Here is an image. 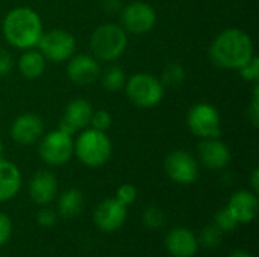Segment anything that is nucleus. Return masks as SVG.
<instances>
[{
	"instance_id": "f257e3e1",
	"label": "nucleus",
	"mask_w": 259,
	"mask_h": 257,
	"mask_svg": "<svg viewBox=\"0 0 259 257\" xmlns=\"http://www.w3.org/2000/svg\"><path fill=\"white\" fill-rule=\"evenodd\" d=\"M255 56L250 35L241 29L222 30L209 45V58L214 65L225 70H240Z\"/></svg>"
},
{
	"instance_id": "f03ea898",
	"label": "nucleus",
	"mask_w": 259,
	"mask_h": 257,
	"mask_svg": "<svg viewBox=\"0 0 259 257\" xmlns=\"http://www.w3.org/2000/svg\"><path fill=\"white\" fill-rule=\"evenodd\" d=\"M2 32L6 42L18 50H29L38 45L44 32L39 14L29 6L12 8L3 18Z\"/></svg>"
},
{
	"instance_id": "7ed1b4c3",
	"label": "nucleus",
	"mask_w": 259,
	"mask_h": 257,
	"mask_svg": "<svg viewBox=\"0 0 259 257\" xmlns=\"http://www.w3.org/2000/svg\"><path fill=\"white\" fill-rule=\"evenodd\" d=\"M127 44V32L115 23H105L99 26L90 38L93 56L99 62L117 61L126 52Z\"/></svg>"
},
{
	"instance_id": "20e7f679",
	"label": "nucleus",
	"mask_w": 259,
	"mask_h": 257,
	"mask_svg": "<svg viewBox=\"0 0 259 257\" xmlns=\"http://www.w3.org/2000/svg\"><path fill=\"white\" fill-rule=\"evenodd\" d=\"M112 155V142L106 132L85 129L74 141V156L87 167L97 168L105 165Z\"/></svg>"
},
{
	"instance_id": "39448f33",
	"label": "nucleus",
	"mask_w": 259,
	"mask_h": 257,
	"mask_svg": "<svg viewBox=\"0 0 259 257\" xmlns=\"http://www.w3.org/2000/svg\"><path fill=\"white\" fill-rule=\"evenodd\" d=\"M123 89L126 91V95L131 103L141 109H150L158 106L162 101L165 92L162 82L149 73H137L131 76L126 80Z\"/></svg>"
},
{
	"instance_id": "423d86ee",
	"label": "nucleus",
	"mask_w": 259,
	"mask_h": 257,
	"mask_svg": "<svg viewBox=\"0 0 259 257\" xmlns=\"http://www.w3.org/2000/svg\"><path fill=\"white\" fill-rule=\"evenodd\" d=\"M38 153L42 162L50 167H61L67 164L74 155L73 135L59 129L42 135L38 141Z\"/></svg>"
},
{
	"instance_id": "0eeeda50",
	"label": "nucleus",
	"mask_w": 259,
	"mask_h": 257,
	"mask_svg": "<svg viewBox=\"0 0 259 257\" xmlns=\"http://www.w3.org/2000/svg\"><path fill=\"white\" fill-rule=\"evenodd\" d=\"M187 126L190 132L200 138H220L222 135V117L215 106L209 103H197L187 114Z\"/></svg>"
},
{
	"instance_id": "6e6552de",
	"label": "nucleus",
	"mask_w": 259,
	"mask_h": 257,
	"mask_svg": "<svg viewBox=\"0 0 259 257\" xmlns=\"http://www.w3.org/2000/svg\"><path fill=\"white\" fill-rule=\"evenodd\" d=\"M36 48L49 62H65L76 50V38L73 33L64 29H52L42 32Z\"/></svg>"
},
{
	"instance_id": "1a4fd4ad",
	"label": "nucleus",
	"mask_w": 259,
	"mask_h": 257,
	"mask_svg": "<svg viewBox=\"0 0 259 257\" xmlns=\"http://www.w3.org/2000/svg\"><path fill=\"white\" fill-rule=\"evenodd\" d=\"M120 26L135 35H143L150 32L156 24V11L152 5L137 0L131 2L120 11Z\"/></svg>"
},
{
	"instance_id": "9d476101",
	"label": "nucleus",
	"mask_w": 259,
	"mask_h": 257,
	"mask_svg": "<svg viewBox=\"0 0 259 257\" xmlns=\"http://www.w3.org/2000/svg\"><path fill=\"white\" fill-rule=\"evenodd\" d=\"M167 176L179 185H191L199 179V161L185 150H175L164 161Z\"/></svg>"
},
{
	"instance_id": "9b49d317",
	"label": "nucleus",
	"mask_w": 259,
	"mask_h": 257,
	"mask_svg": "<svg viewBox=\"0 0 259 257\" xmlns=\"http://www.w3.org/2000/svg\"><path fill=\"white\" fill-rule=\"evenodd\" d=\"M100 62L93 55H73L67 62V76L79 86L93 85L100 77Z\"/></svg>"
},
{
	"instance_id": "f8f14e48",
	"label": "nucleus",
	"mask_w": 259,
	"mask_h": 257,
	"mask_svg": "<svg viewBox=\"0 0 259 257\" xmlns=\"http://www.w3.org/2000/svg\"><path fill=\"white\" fill-rule=\"evenodd\" d=\"M127 218V208L117 198H106L94 211V223L99 230L111 233L123 227Z\"/></svg>"
},
{
	"instance_id": "ddd939ff",
	"label": "nucleus",
	"mask_w": 259,
	"mask_h": 257,
	"mask_svg": "<svg viewBox=\"0 0 259 257\" xmlns=\"http://www.w3.org/2000/svg\"><path fill=\"white\" fill-rule=\"evenodd\" d=\"M94 109L93 105L85 98H74L68 101V105L64 109V117L59 123V130L74 135L80 129H87L91 121Z\"/></svg>"
},
{
	"instance_id": "4468645a",
	"label": "nucleus",
	"mask_w": 259,
	"mask_h": 257,
	"mask_svg": "<svg viewBox=\"0 0 259 257\" xmlns=\"http://www.w3.org/2000/svg\"><path fill=\"white\" fill-rule=\"evenodd\" d=\"M9 133L14 142L20 145H32L44 135V124L38 115L23 114L14 120Z\"/></svg>"
},
{
	"instance_id": "2eb2a0df",
	"label": "nucleus",
	"mask_w": 259,
	"mask_h": 257,
	"mask_svg": "<svg viewBox=\"0 0 259 257\" xmlns=\"http://www.w3.org/2000/svg\"><path fill=\"white\" fill-rule=\"evenodd\" d=\"M199 161L203 167L209 170H223L231 162V150L226 142L220 141V138L202 139L197 145Z\"/></svg>"
},
{
	"instance_id": "dca6fc26",
	"label": "nucleus",
	"mask_w": 259,
	"mask_h": 257,
	"mask_svg": "<svg viewBox=\"0 0 259 257\" xmlns=\"http://www.w3.org/2000/svg\"><path fill=\"white\" fill-rule=\"evenodd\" d=\"M58 194V180L53 173L47 170L36 171L29 183V195L38 206L50 204Z\"/></svg>"
},
{
	"instance_id": "f3484780",
	"label": "nucleus",
	"mask_w": 259,
	"mask_h": 257,
	"mask_svg": "<svg viewBox=\"0 0 259 257\" xmlns=\"http://www.w3.org/2000/svg\"><path fill=\"white\" fill-rule=\"evenodd\" d=\"M226 208L238 224H247L258 217V197L253 191H238L232 194Z\"/></svg>"
},
{
	"instance_id": "a211bd4d",
	"label": "nucleus",
	"mask_w": 259,
	"mask_h": 257,
	"mask_svg": "<svg viewBox=\"0 0 259 257\" xmlns=\"http://www.w3.org/2000/svg\"><path fill=\"white\" fill-rule=\"evenodd\" d=\"M165 248L173 257H193L197 253L199 241L191 230L176 227L167 233Z\"/></svg>"
},
{
	"instance_id": "6ab92c4d",
	"label": "nucleus",
	"mask_w": 259,
	"mask_h": 257,
	"mask_svg": "<svg viewBox=\"0 0 259 257\" xmlns=\"http://www.w3.org/2000/svg\"><path fill=\"white\" fill-rule=\"evenodd\" d=\"M21 188L20 168L6 159H0V203L14 198Z\"/></svg>"
},
{
	"instance_id": "aec40b11",
	"label": "nucleus",
	"mask_w": 259,
	"mask_h": 257,
	"mask_svg": "<svg viewBox=\"0 0 259 257\" xmlns=\"http://www.w3.org/2000/svg\"><path fill=\"white\" fill-rule=\"evenodd\" d=\"M46 58L41 55V52L35 47V48H29V50H23V55L18 59V71L24 79L29 80H35L38 77H41L44 74L46 70Z\"/></svg>"
},
{
	"instance_id": "412c9836",
	"label": "nucleus",
	"mask_w": 259,
	"mask_h": 257,
	"mask_svg": "<svg viewBox=\"0 0 259 257\" xmlns=\"http://www.w3.org/2000/svg\"><path fill=\"white\" fill-rule=\"evenodd\" d=\"M83 194L79 189H67L61 194L58 201V212L62 218H74L83 211Z\"/></svg>"
},
{
	"instance_id": "4be33fe9",
	"label": "nucleus",
	"mask_w": 259,
	"mask_h": 257,
	"mask_svg": "<svg viewBox=\"0 0 259 257\" xmlns=\"http://www.w3.org/2000/svg\"><path fill=\"white\" fill-rule=\"evenodd\" d=\"M102 80V86L109 91V92H117L121 91L126 85V74L123 71V68H120L118 65H109L106 67L102 73L100 77Z\"/></svg>"
},
{
	"instance_id": "5701e85b",
	"label": "nucleus",
	"mask_w": 259,
	"mask_h": 257,
	"mask_svg": "<svg viewBox=\"0 0 259 257\" xmlns=\"http://www.w3.org/2000/svg\"><path fill=\"white\" fill-rule=\"evenodd\" d=\"M187 79V73L182 64L179 62H170L164 67L162 76H161V82L164 85V88H179Z\"/></svg>"
},
{
	"instance_id": "b1692460",
	"label": "nucleus",
	"mask_w": 259,
	"mask_h": 257,
	"mask_svg": "<svg viewBox=\"0 0 259 257\" xmlns=\"http://www.w3.org/2000/svg\"><path fill=\"white\" fill-rule=\"evenodd\" d=\"M205 248L208 250H215L222 244V230L214 224V226H206L197 239Z\"/></svg>"
},
{
	"instance_id": "393cba45",
	"label": "nucleus",
	"mask_w": 259,
	"mask_h": 257,
	"mask_svg": "<svg viewBox=\"0 0 259 257\" xmlns=\"http://www.w3.org/2000/svg\"><path fill=\"white\" fill-rule=\"evenodd\" d=\"M143 223L147 229L156 230L161 229L165 224V214L159 208H147L143 214Z\"/></svg>"
},
{
	"instance_id": "a878e982",
	"label": "nucleus",
	"mask_w": 259,
	"mask_h": 257,
	"mask_svg": "<svg viewBox=\"0 0 259 257\" xmlns=\"http://www.w3.org/2000/svg\"><path fill=\"white\" fill-rule=\"evenodd\" d=\"M214 224H215L222 232H232V230H235L237 226H238L237 220L232 217V214L228 211V208H223V209H220V211L215 214Z\"/></svg>"
},
{
	"instance_id": "bb28decb",
	"label": "nucleus",
	"mask_w": 259,
	"mask_h": 257,
	"mask_svg": "<svg viewBox=\"0 0 259 257\" xmlns=\"http://www.w3.org/2000/svg\"><path fill=\"white\" fill-rule=\"evenodd\" d=\"M90 126L96 130L100 132H106L111 126H112V115L106 111V109H99L94 111L91 115V121Z\"/></svg>"
},
{
	"instance_id": "cd10ccee",
	"label": "nucleus",
	"mask_w": 259,
	"mask_h": 257,
	"mask_svg": "<svg viewBox=\"0 0 259 257\" xmlns=\"http://www.w3.org/2000/svg\"><path fill=\"white\" fill-rule=\"evenodd\" d=\"M137 195H138L137 188H135L132 183H124V185H121V186L117 189L115 198H117L121 204H124V206L127 208V206H131V204L137 200Z\"/></svg>"
},
{
	"instance_id": "c85d7f7f",
	"label": "nucleus",
	"mask_w": 259,
	"mask_h": 257,
	"mask_svg": "<svg viewBox=\"0 0 259 257\" xmlns=\"http://www.w3.org/2000/svg\"><path fill=\"white\" fill-rule=\"evenodd\" d=\"M240 76L247 80V82H258L259 80V59L258 56H253L244 67H241L240 70Z\"/></svg>"
},
{
	"instance_id": "c756f323",
	"label": "nucleus",
	"mask_w": 259,
	"mask_h": 257,
	"mask_svg": "<svg viewBox=\"0 0 259 257\" xmlns=\"http://www.w3.org/2000/svg\"><path fill=\"white\" fill-rule=\"evenodd\" d=\"M247 118H249V121L255 126V127H258V123H259V85L258 82L255 83V86H253V94H252V103H250V106H249V111H247Z\"/></svg>"
},
{
	"instance_id": "7c9ffc66",
	"label": "nucleus",
	"mask_w": 259,
	"mask_h": 257,
	"mask_svg": "<svg viewBox=\"0 0 259 257\" xmlns=\"http://www.w3.org/2000/svg\"><path fill=\"white\" fill-rule=\"evenodd\" d=\"M56 220H58L56 212L52 211V209H49V208H44V209H41L36 214V223H38V226H41L44 229L53 227L56 224Z\"/></svg>"
},
{
	"instance_id": "2f4dec72",
	"label": "nucleus",
	"mask_w": 259,
	"mask_h": 257,
	"mask_svg": "<svg viewBox=\"0 0 259 257\" xmlns=\"http://www.w3.org/2000/svg\"><path fill=\"white\" fill-rule=\"evenodd\" d=\"M12 67H14V61L11 53L3 47H0V77H6L12 71Z\"/></svg>"
},
{
	"instance_id": "473e14b6",
	"label": "nucleus",
	"mask_w": 259,
	"mask_h": 257,
	"mask_svg": "<svg viewBox=\"0 0 259 257\" xmlns=\"http://www.w3.org/2000/svg\"><path fill=\"white\" fill-rule=\"evenodd\" d=\"M12 233V223L8 215L0 212V247L8 242Z\"/></svg>"
},
{
	"instance_id": "72a5a7b5",
	"label": "nucleus",
	"mask_w": 259,
	"mask_h": 257,
	"mask_svg": "<svg viewBox=\"0 0 259 257\" xmlns=\"http://www.w3.org/2000/svg\"><path fill=\"white\" fill-rule=\"evenodd\" d=\"M121 0H102V8L108 12H120L121 11Z\"/></svg>"
},
{
	"instance_id": "f704fd0d",
	"label": "nucleus",
	"mask_w": 259,
	"mask_h": 257,
	"mask_svg": "<svg viewBox=\"0 0 259 257\" xmlns=\"http://www.w3.org/2000/svg\"><path fill=\"white\" fill-rule=\"evenodd\" d=\"M250 186H252V191H253L255 194H258L259 192V170L258 168H255V170L252 171V174H250Z\"/></svg>"
},
{
	"instance_id": "c9c22d12",
	"label": "nucleus",
	"mask_w": 259,
	"mask_h": 257,
	"mask_svg": "<svg viewBox=\"0 0 259 257\" xmlns=\"http://www.w3.org/2000/svg\"><path fill=\"white\" fill-rule=\"evenodd\" d=\"M229 257H253L250 253H247V251H244V250H237V251H234V253H231Z\"/></svg>"
},
{
	"instance_id": "e433bc0d",
	"label": "nucleus",
	"mask_w": 259,
	"mask_h": 257,
	"mask_svg": "<svg viewBox=\"0 0 259 257\" xmlns=\"http://www.w3.org/2000/svg\"><path fill=\"white\" fill-rule=\"evenodd\" d=\"M3 158V142H2V139H0V159Z\"/></svg>"
}]
</instances>
